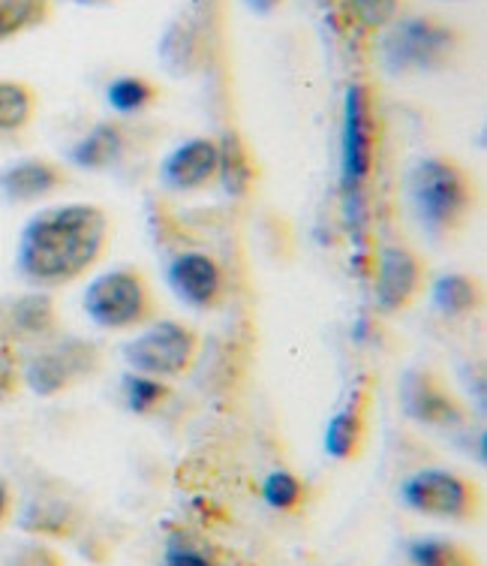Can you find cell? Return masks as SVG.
I'll return each instance as SVG.
<instances>
[{
  "label": "cell",
  "instance_id": "21",
  "mask_svg": "<svg viewBox=\"0 0 487 566\" xmlns=\"http://www.w3.org/2000/svg\"><path fill=\"white\" fill-rule=\"evenodd\" d=\"M54 0H0V45L40 31L54 19Z\"/></svg>",
  "mask_w": 487,
  "mask_h": 566
},
{
  "label": "cell",
  "instance_id": "29",
  "mask_svg": "<svg viewBox=\"0 0 487 566\" xmlns=\"http://www.w3.org/2000/svg\"><path fill=\"white\" fill-rule=\"evenodd\" d=\"M15 515H19V494L7 476H0V534L15 522Z\"/></svg>",
  "mask_w": 487,
  "mask_h": 566
},
{
  "label": "cell",
  "instance_id": "14",
  "mask_svg": "<svg viewBox=\"0 0 487 566\" xmlns=\"http://www.w3.org/2000/svg\"><path fill=\"white\" fill-rule=\"evenodd\" d=\"M157 57H160L162 70L172 76H199L211 61V40H208L205 28L190 15L172 19L157 40Z\"/></svg>",
  "mask_w": 487,
  "mask_h": 566
},
{
  "label": "cell",
  "instance_id": "19",
  "mask_svg": "<svg viewBox=\"0 0 487 566\" xmlns=\"http://www.w3.org/2000/svg\"><path fill=\"white\" fill-rule=\"evenodd\" d=\"M162 99V85L141 73H124L106 85V106L115 118H136L151 112Z\"/></svg>",
  "mask_w": 487,
  "mask_h": 566
},
{
  "label": "cell",
  "instance_id": "11",
  "mask_svg": "<svg viewBox=\"0 0 487 566\" xmlns=\"http://www.w3.org/2000/svg\"><path fill=\"white\" fill-rule=\"evenodd\" d=\"M166 283L190 311H220L229 302V274L208 251H181L166 265Z\"/></svg>",
  "mask_w": 487,
  "mask_h": 566
},
{
  "label": "cell",
  "instance_id": "4",
  "mask_svg": "<svg viewBox=\"0 0 487 566\" xmlns=\"http://www.w3.org/2000/svg\"><path fill=\"white\" fill-rule=\"evenodd\" d=\"M385 118L379 91L370 78H356L343 91V118H340V185L347 193H358L377 175L382 154Z\"/></svg>",
  "mask_w": 487,
  "mask_h": 566
},
{
  "label": "cell",
  "instance_id": "6",
  "mask_svg": "<svg viewBox=\"0 0 487 566\" xmlns=\"http://www.w3.org/2000/svg\"><path fill=\"white\" fill-rule=\"evenodd\" d=\"M398 497L422 518L452 524H476L485 515V489L473 476L448 468H422L410 473Z\"/></svg>",
  "mask_w": 487,
  "mask_h": 566
},
{
  "label": "cell",
  "instance_id": "31",
  "mask_svg": "<svg viewBox=\"0 0 487 566\" xmlns=\"http://www.w3.org/2000/svg\"><path fill=\"white\" fill-rule=\"evenodd\" d=\"M73 3H82V7H106V3H115V0H73Z\"/></svg>",
  "mask_w": 487,
  "mask_h": 566
},
{
  "label": "cell",
  "instance_id": "10",
  "mask_svg": "<svg viewBox=\"0 0 487 566\" xmlns=\"http://www.w3.org/2000/svg\"><path fill=\"white\" fill-rule=\"evenodd\" d=\"M401 403L412 422L436 428V431L469 428V419H473L448 380L433 368H410L403 374Z\"/></svg>",
  "mask_w": 487,
  "mask_h": 566
},
{
  "label": "cell",
  "instance_id": "3",
  "mask_svg": "<svg viewBox=\"0 0 487 566\" xmlns=\"http://www.w3.org/2000/svg\"><path fill=\"white\" fill-rule=\"evenodd\" d=\"M469 33L445 15H401L382 31L379 57L391 76H436L464 61Z\"/></svg>",
  "mask_w": 487,
  "mask_h": 566
},
{
  "label": "cell",
  "instance_id": "27",
  "mask_svg": "<svg viewBox=\"0 0 487 566\" xmlns=\"http://www.w3.org/2000/svg\"><path fill=\"white\" fill-rule=\"evenodd\" d=\"M349 10L368 31H385L406 10V0H349Z\"/></svg>",
  "mask_w": 487,
  "mask_h": 566
},
{
  "label": "cell",
  "instance_id": "17",
  "mask_svg": "<svg viewBox=\"0 0 487 566\" xmlns=\"http://www.w3.org/2000/svg\"><path fill=\"white\" fill-rule=\"evenodd\" d=\"M427 293H431L436 314L448 319H469L481 314L487 298L485 281L473 272H445L440 277H431Z\"/></svg>",
  "mask_w": 487,
  "mask_h": 566
},
{
  "label": "cell",
  "instance_id": "28",
  "mask_svg": "<svg viewBox=\"0 0 487 566\" xmlns=\"http://www.w3.org/2000/svg\"><path fill=\"white\" fill-rule=\"evenodd\" d=\"M0 566H70L64 552H57L49 539H28V543L12 545L10 555L3 557Z\"/></svg>",
  "mask_w": 487,
  "mask_h": 566
},
{
  "label": "cell",
  "instance_id": "1",
  "mask_svg": "<svg viewBox=\"0 0 487 566\" xmlns=\"http://www.w3.org/2000/svg\"><path fill=\"white\" fill-rule=\"evenodd\" d=\"M112 239V218L97 202L49 206L28 218L19 232L15 269L36 290H64L97 272Z\"/></svg>",
  "mask_w": 487,
  "mask_h": 566
},
{
  "label": "cell",
  "instance_id": "20",
  "mask_svg": "<svg viewBox=\"0 0 487 566\" xmlns=\"http://www.w3.org/2000/svg\"><path fill=\"white\" fill-rule=\"evenodd\" d=\"M40 115V94L24 78H0V136H19Z\"/></svg>",
  "mask_w": 487,
  "mask_h": 566
},
{
  "label": "cell",
  "instance_id": "32",
  "mask_svg": "<svg viewBox=\"0 0 487 566\" xmlns=\"http://www.w3.org/2000/svg\"><path fill=\"white\" fill-rule=\"evenodd\" d=\"M448 3H457V0H448Z\"/></svg>",
  "mask_w": 487,
  "mask_h": 566
},
{
  "label": "cell",
  "instance_id": "16",
  "mask_svg": "<svg viewBox=\"0 0 487 566\" xmlns=\"http://www.w3.org/2000/svg\"><path fill=\"white\" fill-rule=\"evenodd\" d=\"M370 398H373L370 382H358L352 395H349V401L325 424V452L335 461H358L364 447H368Z\"/></svg>",
  "mask_w": 487,
  "mask_h": 566
},
{
  "label": "cell",
  "instance_id": "8",
  "mask_svg": "<svg viewBox=\"0 0 487 566\" xmlns=\"http://www.w3.org/2000/svg\"><path fill=\"white\" fill-rule=\"evenodd\" d=\"M103 370V353L85 338H57L45 340L43 347L28 356L22 368L24 386L40 398H57V395L76 389Z\"/></svg>",
  "mask_w": 487,
  "mask_h": 566
},
{
  "label": "cell",
  "instance_id": "15",
  "mask_svg": "<svg viewBox=\"0 0 487 566\" xmlns=\"http://www.w3.org/2000/svg\"><path fill=\"white\" fill-rule=\"evenodd\" d=\"M133 127L127 124V118H108L97 120L91 130L70 145V166L76 169H87V172H106L112 166H118L133 148Z\"/></svg>",
  "mask_w": 487,
  "mask_h": 566
},
{
  "label": "cell",
  "instance_id": "26",
  "mask_svg": "<svg viewBox=\"0 0 487 566\" xmlns=\"http://www.w3.org/2000/svg\"><path fill=\"white\" fill-rule=\"evenodd\" d=\"M157 566H226V560L220 557L214 545L202 543L195 536L174 534L162 548Z\"/></svg>",
  "mask_w": 487,
  "mask_h": 566
},
{
  "label": "cell",
  "instance_id": "24",
  "mask_svg": "<svg viewBox=\"0 0 487 566\" xmlns=\"http://www.w3.org/2000/svg\"><path fill=\"white\" fill-rule=\"evenodd\" d=\"M262 501L268 503L274 512L295 515L310 501V489L293 470H271L268 476L262 480Z\"/></svg>",
  "mask_w": 487,
  "mask_h": 566
},
{
  "label": "cell",
  "instance_id": "7",
  "mask_svg": "<svg viewBox=\"0 0 487 566\" xmlns=\"http://www.w3.org/2000/svg\"><path fill=\"white\" fill-rule=\"evenodd\" d=\"M199 359H202V335L184 319L157 316L124 344L127 368L166 382L190 377Z\"/></svg>",
  "mask_w": 487,
  "mask_h": 566
},
{
  "label": "cell",
  "instance_id": "23",
  "mask_svg": "<svg viewBox=\"0 0 487 566\" xmlns=\"http://www.w3.org/2000/svg\"><path fill=\"white\" fill-rule=\"evenodd\" d=\"M169 398H172V382L145 377V374H136V370H127L124 380H120V401L136 416L160 413Z\"/></svg>",
  "mask_w": 487,
  "mask_h": 566
},
{
  "label": "cell",
  "instance_id": "18",
  "mask_svg": "<svg viewBox=\"0 0 487 566\" xmlns=\"http://www.w3.org/2000/svg\"><path fill=\"white\" fill-rule=\"evenodd\" d=\"M19 522H22V531L36 539H70L78 531L76 510L61 497H49V494L28 501Z\"/></svg>",
  "mask_w": 487,
  "mask_h": 566
},
{
  "label": "cell",
  "instance_id": "2",
  "mask_svg": "<svg viewBox=\"0 0 487 566\" xmlns=\"http://www.w3.org/2000/svg\"><path fill=\"white\" fill-rule=\"evenodd\" d=\"M406 202L419 229L436 244L464 239L481 208L473 169L452 154H427L406 172Z\"/></svg>",
  "mask_w": 487,
  "mask_h": 566
},
{
  "label": "cell",
  "instance_id": "9",
  "mask_svg": "<svg viewBox=\"0 0 487 566\" xmlns=\"http://www.w3.org/2000/svg\"><path fill=\"white\" fill-rule=\"evenodd\" d=\"M431 286V269L412 244H385L379 251L373 298L382 314H406L422 302Z\"/></svg>",
  "mask_w": 487,
  "mask_h": 566
},
{
  "label": "cell",
  "instance_id": "25",
  "mask_svg": "<svg viewBox=\"0 0 487 566\" xmlns=\"http://www.w3.org/2000/svg\"><path fill=\"white\" fill-rule=\"evenodd\" d=\"M12 328L28 338L45 340L57 338V314L54 305L45 295H28L19 305L12 307Z\"/></svg>",
  "mask_w": 487,
  "mask_h": 566
},
{
  "label": "cell",
  "instance_id": "13",
  "mask_svg": "<svg viewBox=\"0 0 487 566\" xmlns=\"http://www.w3.org/2000/svg\"><path fill=\"white\" fill-rule=\"evenodd\" d=\"M73 185L70 166L54 157H22L0 169V197L10 206H36Z\"/></svg>",
  "mask_w": 487,
  "mask_h": 566
},
{
  "label": "cell",
  "instance_id": "12",
  "mask_svg": "<svg viewBox=\"0 0 487 566\" xmlns=\"http://www.w3.org/2000/svg\"><path fill=\"white\" fill-rule=\"evenodd\" d=\"M223 142L216 136H190L162 157L160 181L172 193H202L220 181Z\"/></svg>",
  "mask_w": 487,
  "mask_h": 566
},
{
  "label": "cell",
  "instance_id": "30",
  "mask_svg": "<svg viewBox=\"0 0 487 566\" xmlns=\"http://www.w3.org/2000/svg\"><path fill=\"white\" fill-rule=\"evenodd\" d=\"M283 3H286V0H247V7L256 12V15H274Z\"/></svg>",
  "mask_w": 487,
  "mask_h": 566
},
{
  "label": "cell",
  "instance_id": "22",
  "mask_svg": "<svg viewBox=\"0 0 487 566\" xmlns=\"http://www.w3.org/2000/svg\"><path fill=\"white\" fill-rule=\"evenodd\" d=\"M410 566H481L476 552L445 536H419L406 545Z\"/></svg>",
  "mask_w": 487,
  "mask_h": 566
},
{
  "label": "cell",
  "instance_id": "5",
  "mask_svg": "<svg viewBox=\"0 0 487 566\" xmlns=\"http://www.w3.org/2000/svg\"><path fill=\"white\" fill-rule=\"evenodd\" d=\"M82 307L103 332H139L160 314L151 277L139 265H115L94 274L82 295Z\"/></svg>",
  "mask_w": 487,
  "mask_h": 566
}]
</instances>
